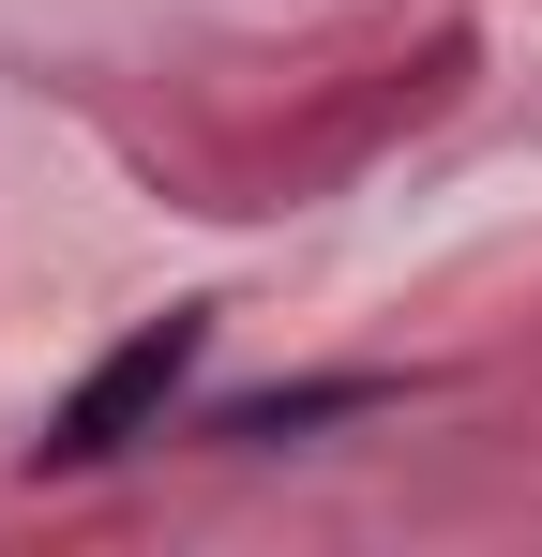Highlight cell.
<instances>
[{"mask_svg":"<svg viewBox=\"0 0 542 557\" xmlns=\"http://www.w3.org/2000/svg\"><path fill=\"white\" fill-rule=\"evenodd\" d=\"M211 362V301H167V317H136L106 362L61 392V422H46V467H106V453H136L151 422L181 407V376Z\"/></svg>","mask_w":542,"mask_h":557,"instance_id":"cell-1","label":"cell"},{"mask_svg":"<svg viewBox=\"0 0 542 557\" xmlns=\"http://www.w3.org/2000/svg\"><path fill=\"white\" fill-rule=\"evenodd\" d=\"M377 407V376H301V392H257V407H226V437H301V422H347Z\"/></svg>","mask_w":542,"mask_h":557,"instance_id":"cell-2","label":"cell"}]
</instances>
